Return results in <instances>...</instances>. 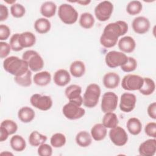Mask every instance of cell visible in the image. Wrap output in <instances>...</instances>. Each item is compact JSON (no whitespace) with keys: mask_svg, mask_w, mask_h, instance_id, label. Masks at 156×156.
<instances>
[{"mask_svg":"<svg viewBox=\"0 0 156 156\" xmlns=\"http://www.w3.org/2000/svg\"><path fill=\"white\" fill-rule=\"evenodd\" d=\"M129 29L126 22L121 20L108 24L104 29L100 37V43L106 48L115 46L118 42V38L125 35Z\"/></svg>","mask_w":156,"mask_h":156,"instance_id":"obj_1","label":"cell"},{"mask_svg":"<svg viewBox=\"0 0 156 156\" xmlns=\"http://www.w3.org/2000/svg\"><path fill=\"white\" fill-rule=\"evenodd\" d=\"M3 68L6 72L14 76H21L29 69L27 63L16 56L5 58L3 61Z\"/></svg>","mask_w":156,"mask_h":156,"instance_id":"obj_2","label":"cell"},{"mask_svg":"<svg viewBox=\"0 0 156 156\" xmlns=\"http://www.w3.org/2000/svg\"><path fill=\"white\" fill-rule=\"evenodd\" d=\"M101 88L96 83L89 84L83 96V104L85 107L91 108L96 107L101 96Z\"/></svg>","mask_w":156,"mask_h":156,"instance_id":"obj_3","label":"cell"},{"mask_svg":"<svg viewBox=\"0 0 156 156\" xmlns=\"http://www.w3.org/2000/svg\"><path fill=\"white\" fill-rule=\"evenodd\" d=\"M58 16L63 23L73 24L78 19V12L73 6L65 3L58 7Z\"/></svg>","mask_w":156,"mask_h":156,"instance_id":"obj_4","label":"cell"},{"mask_svg":"<svg viewBox=\"0 0 156 156\" xmlns=\"http://www.w3.org/2000/svg\"><path fill=\"white\" fill-rule=\"evenodd\" d=\"M22 58L25 60L31 71L38 72L44 66V61L41 55L34 50H27L22 55Z\"/></svg>","mask_w":156,"mask_h":156,"instance_id":"obj_5","label":"cell"},{"mask_svg":"<svg viewBox=\"0 0 156 156\" xmlns=\"http://www.w3.org/2000/svg\"><path fill=\"white\" fill-rule=\"evenodd\" d=\"M113 11V5L108 1L99 2L94 9V15L98 21L104 22L110 19Z\"/></svg>","mask_w":156,"mask_h":156,"instance_id":"obj_6","label":"cell"},{"mask_svg":"<svg viewBox=\"0 0 156 156\" xmlns=\"http://www.w3.org/2000/svg\"><path fill=\"white\" fill-rule=\"evenodd\" d=\"M128 57L122 52L111 51L107 52L105 57L106 65L111 68H115L123 65L127 60Z\"/></svg>","mask_w":156,"mask_h":156,"instance_id":"obj_7","label":"cell"},{"mask_svg":"<svg viewBox=\"0 0 156 156\" xmlns=\"http://www.w3.org/2000/svg\"><path fill=\"white\" fill-rule=\"evenodd\" d=\"M143 83V77L136 74H127L122 79L121 87L127 91L139 90Z\"/></svg>","mask_w":156,"mask_h":156,"instance_id":"obj_8","label":"cell"},{"mask_svg":"<svg viewBox=\"0 0 156 156\" xmlns=\"http://www.w3.org/2000/svg\"><path fill=\"white\" fill-rule=\"evenodd\" d=\"M30 102L33 107L42 111L49 110L52 107L53 103L50 96L41 95L38 93L32 95L30 98Z\"/></svg>","mask_w":156,"mask_h":156,"instance_id":"obj_9","label":"cell"},{"mask_svg":"<svg viewBox=\"0 0 156 156\" xmlns=\"http://www.w3.org/2000/svg\"><path fill=\"white\" fill-rule=\"evenodd\" d=\"M118 96L112 91L105 92L102 98L101 108L104 113L113 112L118 105Z\"/></svg>","mask_w":156,"mask_h":156,"instance_id":"obj_10","label":"cell"},{"mask_svg":"<svg viewBox=\"0 0 156 156\" xmlns=\"http://www.w3.org/2000/svg\"><path fill=\"white\" fill-rule=\"evenodd\" d=\"M62 112L67 119L76 120L83 117L85 113V110L76 104L69 102L63 106Z\"/></svg>","mask_w":156,"mask_h":156,"instance_id":"obj_11","label":"cell"},{"mask_svg":"<svg viewBox=\"0 0 156 156\" xmlns=\"http://www.w3.org/2000/svg\"><path fill=\"white\" fill-rule=\"evenodd\" d=\"M111 141L117 146H124L128 141V135L126 130L120 126L112 128L109 131Z\"/></svg>","mask_w":156,"mask_h":156,"instance_id":"obj_12","label":"cell"},{"mask_svg":"<svg viewBox=\"0 0 156 156\" xmlns=\"http://www.w3.org/2000/svg\"><path fill=\"white\" fill-rule=\"evenodd\" d=\"M82 88L76 84H72L66 88L65 94L69 102L81 107L83 104V97L81 96Z\"/></svg>","mask_w":156,"mask_h":156,"instance_id":"obj_13","label":"cell"},{"mask_svg":"<svg viewBox=\"0 0 156 156\" xmlns=\"http://www.w3.org/2000/svg\"><path fill=\"white\" fill-rule=\"evenodd\" d=\"M136 102V98L134 94L124 93L121 96L119 108L123 112H130L135 108Z\"/></svg>","mask_w":156,"mask_h":156,"instance_id":"obj_14","label":"cell"},{"mask_svg":"<svg viewBox=\"0 0 156 156\" xmlns=\"http://www.w3.org/2000/svg\"><path fill=\"white\" fill-rule=\"evenodd\" d=\"M151 24L148 18L139 16L133 19L132 27L133 31L138 34H144L147 32L150 29Z\"/></svg>","mask_w":156,"mask_h":156,"instance_id":"obj_15","label":"cell"},{"mask_svg":"<svg viewBox=\"0 0 156 156\" xmlns=\"http://www.w3.org/2000/svg\"><path fill=\"white\" fill-rule=\"evenodd\" d=\"M139 154L143 156H153L156 152L155 138L148 139L143 142L138 148Z\"/></svg>","mask_w":156,"mask_h":156,"instance_id":"obj_16","label":"cell"},{"mask_svg":"<svg viewBox=\"0 0 156 156\" xmlns=\"http://www.w3.org/2000/svg\"><path fill=\"white\" fill-rule=\"evenodd\" d=\"M118 46L121 52L124 53H131L135 49L136 43L132 37L125 36L119 39Z\"/></svg>","mask_w":156,"mask_h":156,"instance_id":"obj_17","label":"cell"},{"mask_svg":"<svg viewBox=\"0 0 156 156\" xmlns=\"http://www.w3.org/2000/svg\"><path fill=\"white\" fill-rule=\"evenodd\" d=\"M54 82L59 87H64L69 83L71 76L68 71L64 69H59L54 74Z\"/></svg>","mask_w":156,"mask_h":156,"instance_id":"obj_18","label":"cell"},{"mask_svg":"<svg viewBox=\"0 0 156 156\" xmlns=\"http://www.w3.org/2000/svg\"><path fill=\"white\" fill-rule=\"evenodd\" d=\"M102 82L105 88L108 89H114L119 85L120 77L117 73L109 72L104 76Z\"/></svg>","mask_w":156,"mask_h":156,"instance_id":"obj_19","label":"cell"},{"mask_svg":"<svg viewBox=\"0 0 156 156\" xmlns=\"http://www.w3.org/2000/svg\"><path fill=\"white\" fill-rule=\"evenodd\" d=\"M18 41L23 48H30L35 44L36 37L32 32H24L19 34Z\"/></svg>","mask_w":156,"mask_h":156,"instance_id":"obj_20","label":"cell"},{"mask_svg":"<svg viewBox=\"0 0 156 156\" xmlns=\"http://www.w3.org/2000/svg\"><path fill=\"white\" fill-rule=\"evenodd\" d=\"M91 136L97 141L103 140L107 135V128L102 124L98 123L94 124L91 129Z\"/></svg>","mask_w":156,"mask_h":156,"instance_id":"obj_21","label":"cell"},{"mask_svg":"<svg viewBox=\"0 0 156 156\" xmlns=\"http://www.w3.org/2000/svg\"><path fill=\"white\" fill-rule=\"evenodd\" d=\"M33 81L34 83L38 86H46L51 81V75L50 73L47 71L38 72L34 75Z\"/></svg>","mask_w":156,"mask_h":156,"instance_id":"obj_22","label":"cell"},{"mask_svg":"<svg viewBox=\"0 0 156 156\" xmlns=\"http://www.w3.org/2000/svg\"><path fill=\"white\" fill-rule=\"evenodd\" d=\"M35 114L34 110L27 106L21 108L18 112V117L19 119L24 123H29L31 122L35 118Z\"/></svg>","mask_w":156,"mask_h":156,"instance_id":"obj_23","label":"cell"},{"mask_svg":"<svg viewBox=\"0 0 156 156\" xmlns=\"http://www.w3.org/2000/svg\"><path fill=\"white\" fill-rule=\"evenodd\" d=\"M85 65L84 63L80 60H76L71 63L69 66V71L71 74L76 78L83 76L85 73Z\"/></svg>","mask_w":156,"mask_h":156,"instance_id":"obj_24","label":"cell"},{"mask_svg":"<svg viewBox=\"0 0 156 156\" xmlns=\"http://www.w3.org/2000/svg\"><path fill=\"white\" fill-rule=\"evenodd\" d=\"M126 126L129 133L133 135H137L141 132V122L139 119L135 117L129 118L127 122Z\"/></svg>","mask_w":156,"mask_h":156,"instance_id":"obj_25","label":"cell"},{"mask_svg":"<svg viewBox=\"0 0 156 156\" xmlns=\"http://www.w3.org/2000/svg\"><path fill=\"white\" fill-rule=\"evenodd\" d=\"M34 26L37 32L41 34H44L50 30L51 24L47 18H40L35 21Z\"/></svg>","mask_w":156,"mask_h":156,"instance_id":"obj_26","label":"cell"},{"mask_svg":"<svg viewBox=\"0 0 156 156\" xmlns=\"http://www.w3.org/2000/svg\"><path fill=\"white\" fill-rule=\"evenodd\" d=\"M56 10L57 5L52 1H46L40 7V13L46 18H51L54 16Z\"/></svg>","mask_w":156,"mask_h":156,"instance_id":"obj_27","label":"cell"},{"mask_svg":"<svg viewBox=\"0 0 156 156\" xmlns=\"http://www.w3.org/2000/svg\"><path fill=\"white\" fill-rule=\"evenodd\" d=\"M76 142L82 147H87L92 143V137L88 132L83 130L79 132L76 136Z\"/></svg>","mask_w":156,"mask_h":156,"instance_id":"obj_28","label":"cell"},{"mask_svg":"<svg viewBox=\"0 0 156 156\" xmlns=\"http://www.w3.org/2000/svg\"><path fill=\"white\" fill-rule=\"evenodd\" d=\"M10 144L12 149L16 152L24 151L26 147V143L23 136L19 135H13L10 140Z\"/></svg>","mask_w":156,"mask_h":156,"instance_id":"obj_29","label":"cell"},{"mask_svg":"<svg viewBox=\"0 0 156 156\" xmlns=\"http://www.w3.org/2000/svg\"><path fill=\"white\" fill-rule=\"evenodd\" d=\"M119 120L117 115L113 112H108L105 113L102 118V124L108 129H112L118 126Z\"/></svg>","mask_w":156,"mask_h":156,"instance_id":"obj_30","label":"cell"},{"mask_svg":"<svg viewBox=\"0 0 156 156\" xmlns=\"http://www.w3.org/2000/svg\"><path fill=\"white\" fill-rule=\"evenodd\" d=\"M155 90V82L149 77L143 78V83L139 90L140 93L145 96L152 94Z\"/></svg>","mask_w":156,"mask_h":156,"instance_id":"obj_31","label":"cell"},{"mask_svg":"<svg viewBox=\"0 0 156 156\" xmlns=\"http://www.w3.org/2000/svg\"><path fill=\"white\" fill-rule=\"evenodd\" d=\"M48 138L46 135H44L38 131H33L30 133L29 136V144L34 147H37L41 145L43 143H44Z\"/></svg>","mask_w":156,"mask_h":156,"instance_id":"obj_32","label":"cell"},{"mask_svg":"<svg viewBox=\"0 0 156 156\" xmlns=\"http://www.w3.org/2000/svg\"><path fill=\"white\" fill-rule=\"evenodd\" d=\"M95 20L92 14L89 12H84L80 15L79 18V24L84 29H91L94 24Z\"/></svg>","mask_w":156,"mask_h":156,"instance_id":"obj_33","label":"cell"},{"mask_svg":"<svg viewBox=\"0 0 156 156\" xmlns=\"http://www.w3.org/2000/svg\"><path fill=\"white\" fill-rule=\"evenodd\" d=\"M15 82L20 86L28 87L32 84V72L29 69L24 74L14 77Z\"/></svg>","mask_w":156,"mask_h":156,"instance_id":"obj_34","label":"cell"},{"mask_svg":"<svg viewBox=\"0 0 156 156\" xmlns=\"http://www.w3.org/2000/svg\"><path fill=\"white\" fill-rule=\"evenodd\" d=\"M66 142V139L62 133H55L52 135L50 139V143L52 147L55 148L62 147L63 146Z\"/></svg>","mask_w":156,"mask_h":156,"instance_id":"obj_35","label":"cell"},{"mask_svg":"<svg viewBox=\"0 0 156 156\" xmlns=\"http://www.w3.org/2000/svg\"><path fill=\"white\" fill-rule=\"evenodd\" d=\"M143 9V5L139 1H130L126 7V12L130 15L139 14Z\"/></svg>","mask_w":156,"mask_h":156,"instance_id":"obj_36","label":"cell"},{"mask_svg":"<svg viewBox=\"0 0 156 156\" xmlns=\"http://www.w3.org/2000/svg\"><path fill=\"white\" fill-rule=\"evenodd\" d=\"M0 127L4 128L9 135L14 134L18 130L17 124L12 119H5L1 122Z\"/></svg>","mask_w":156,"mask_h":156,"instance_id":"obj_37","label":"cell"},{"mask_svg":"<svg viewBox=\"0 0 156 156\" xmlns=\"http://www.w3.org/2000/svg\"><path fill=\"white\" fill-rule=\"evenodd\" d=\"M25 13L26 9L21 4L15 3L10 7V13L14 18H21L25 15Z\"/></svg>","mask_w":156,"mask_h":156,"instance_id":"obj_38","label":"cell"},{"mask_svg":"<svg viewBox=\"0 0 156 156\" xmlns=\"http://www.w3.org/2000/svg\"><path fill=\"white\" fill-rule=\"evenodd\" d=\"M122 71L126 73H130L135 71L137 67L136 60L132 57H128L127 62L120 66Z\"/></svg>","mask_w":156,"mask_h":156,"instance_id":"obj_39","label":"cell"},{"mask_svg":"<svg viewBox=\"0 0 156 156\" xmlns=\"http://www.w3.org/2000/svg\"><path fill=\"white\" fill-rule=\"evenodd\" d=\"M37 152L40 156H51L52 154V148L50 145L43 143L38 146Z\"/></svg>","mask_w":156,"mask_h":156,"instance_id":"obj_40","label":"cell"},{"mask_svg":"<svg viewBox=\"0 0 156 156\" xmlns=\"http://www.w3.org/2000/svg\"><path fill=\"white\" fill-rule=\"evenodd\" d=\"M18 37H19V34L16 33L13 34L11 38H10V41H9V44L11 47V49L13 51H21L23 48L21 46L19 41H18Z\"/></svg>","mask_w":156,"mask_h":156,"instance_id":"obj_41","label":"cell"},{"mask_svg":"<svg viewBox=\"0 0 156 156\" xmlns=\"http://www.w3.org/2000/svg\"><path fill=\"white\" fill-rule=\"evenodd\" d=\"M145 133L153 138H156V123L155 122H150L147 123L144 127Z\"/></svg>","mask_w":156,"mask_h":156,"instance_id":"obj_42","label":"cell"},{"mask_svg":"<svg viewBox=\"0 0 156 156\" xmlns=\"http://www.w3.org/2000/svg\"><path fill=\"white\" fill-rule=\"evenodd\" d=\"M0 57L1 58H6L9 55L11 51V47L10 44L5 41L0 42Z\"/></svg>","mask_w":156,"mask_h":156,"instance_id":"obj_43","label":"cell"},{"mask_svg":"<svg viewBox=\"0 0 156 156\" xmlns=\"http://www.w3.org/2000/svg\"><path fill=\"white\" fill-rule=\"evenodd\" d=\"M10 35V28L5 24L0 25V40L1 41L6 40L9 38Z\"/></svg>","mask_w":156,"mask_h":156,"instance_id":"obj_44","label":"cell"},{"mask_svg":"<svg viewBox=\"0 0 156 156\" xmlns=\"http://www.w3.org/2000/svg\"><path fill=\"white\" fill-rule=\"evenodd\" d=\"M9 16V10L6 5L0 4V21H3L6 20Z\"/></svg>","mask_w":156,"mask_h":156,"instance_id":"obj_45","label":"cell"},{"mask_svg":"<svg viewBox=\"0 0 156 156\" xmlns=\"http://www.w3.org/2000/svg\"><path fill=\"white\" fill-rule=\"evenodd\" d=\"M147 112L149 116L151 118L153 119H156V102H154L149 104V105L147 107Z\"/></svg>","mask_w":156,"mask_h":156,"instance_id":"obj_46","label":"cell"},{"mask_svg":"<svg viewBox=\"0 0 156 156\" xmlns=\"http://www.w3.org/2000/svg\"><path fill=\"white\" fill-rule=\"evenodd\" d=\"M0 132H1L0 141L2 142V141H5L8 138L9 135H10L4 128H2L1 127H0Z\"/></svg>","mask_w":156,"mask_h":156,"instance_id":"obj_47","label":"cell"},{"mask_svg":"<svg viewBox=\"0 0 156 156\" xmlns=\"http://www.w3.org/2000/svg\"><path fill=\"white\" fill-rule=\"evenodd\" d=\"M76 2L82 5H87L91 2V1H78Z\"/></svg>","mask_w":156,"mask_h":156,"instance_id":"obj_48","label":"cell"},{"mask_svg":"<svg viewBox=\"0 0 156 156\" xmlns=\"http://www.w3.org/2000/svg\"><path fill=\"white\" fill-rule=\"evenodd\" d=\"M5 2H7V3H8V4H15V0H13V1H5Z\"/></svg>","mask_w":156,"mask_h":156,"instance_id":"obj_49","label":"cell"}]
</instances>
